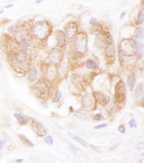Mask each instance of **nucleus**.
Returning <instances> with one entry per match:
<instances>
[{"label": "nucleus", "instance_id": "nucleus-1", "mask_svg": "<svg viewBox=\"0 0 144 163\" xmlns=\"http://www.w3.org/2000/svg\"><path fill=\"white\" fill-rule=\"evenodd\" d=\"M13 70L17 74H25L30 69L31 58L26 53L20 52L11 56L9 61Z\"/></svg>", "mask_w": 144, "mask_h": 163}, {"label": "nucleus", "instance_id": "nucleus-2", "mask_svg": "<svg viewBox=\"0 0 144 163\" xmlns=\"http://www.w3.org/2000/svg\"><path fill=\"white\" fill-rule=\"evenodd\" d=\"M51 26L46 21L40 20L34 24L32 28V35L38 40H45L51 32Z\"/></svg>", "mask_w": 144, "mask_h": 163}, {"label": "nucleus", "instance_id": "nucleus-3", "mask_svg": "<svg viewBox=\"0 0 144 163\" xmlns=\"http://www.w3.org/2000/svg\"><path fill=\"white\" fill-rule=\"evenodd\" d=\"M137 40L131 38H123L120 44V51L123 56L132 57L136 55Z\"/></svg>", "mask_w": 144, "mask_h": 163}, {"label": "nucleus", "instance_id": "nucleus-4", "mask_svg": "<svg viewBox=\"0 0 144 163\" xmlns=\"http://www.w3.org/2000/svg\"><path fill=\"white\" fill-rule=\"evenodd\" d=\"M74 48L77 54L80 55H84L87 52V44H88V38L85 33H79L76 35L74 38Z\"/></svg>", "mask_w": 144, "mask_h": 163}, {"label": "nucleus", "instance_id": "nucleus-5", "mask_svg": "<svg viewBox=\"0 0 144 163\" xmlns=\"http://www.w3.org/2000/svg\"><path fill=\"white\" fill-rule=\"evenodd\" d=\"M33 92L37 97L42 100H47L50 94V87L46 81L41 80L34 85Z\"/></svg>", "mask_w": 144, "mask_h": 163}, {"label": "nucleus", "instance_id": "nucleus-6", "mask_svg": "<svg viewBox=\"0 0 144 163\" xmlns=\"http://www.w3.org/2000/svg\"><path fill=\"white\" fill-rule=\"evenodd\" d=\"M103 43L105 45V54L109 59L114 58L115 55V46L113 38L109 32H105L103 35Z\"/></svg>", "mask_w": 144, "mask_h": 163}, {"label": "nucleus", "instance_id": "nucleus-7", "mask_svg": "<svg viewBox=\"0 0 144 163\" xmlns=\"http://www.w3.org/2000/svg\"><path fill=\"white\" fill-rule=\"evenodd\" d=\"M96 100L92 93H87L84 95L82 99V104L84 109L92 112L96 108Z\"/></svg>", "mask_w": 144, "mask_h": 163}, {"label": "nucleus", "instance_id": "nucleus-8", "mask_svg": "<svg viewBox=\"0 0 144 163\" xmlns=\"http://www.w3.org/2000/svg\"><path fill=\"white\" fill-rule=\"evenodd\" d=\"M63 58V52L61 48L56 47L51 50L48 54V59L51 64L58 66L61 63Z\"/></svg>", "mask_w": 144, "mask_h": 163}, {"label": "nucleus", "instance_id": "nucleus-9", "mask_svg": "<svg viewBox=\"0 0 144 163\" xmlns=\"http://www.w3.org/2000/svg\"><path fill=\"white\" fill-rule=\"evenodd\" d=\"M126 87L122 80H120L115 87V97L118 102H122L126 98Z\"/></svg>", "mask_w": 144, "mask_h": 163}, {"label": "nucleus", "instance_id": "nucleus-10", "mask_svg": "<svg viewBox=\"0 0 144 163\" xmlns=\"http://www.w3.org/2000/svg\"><path fill=\"white\" fill-rule=\"evenodd\" d=\"M78 31V25L75 23H68L65 27L64 35L67 39L72 40L76 36Z\"/></svg>", "mask_w": 144, "mask_h": 163}, {"label": "nucleus", "instance_id": "nucleus-11", "mask_svg": "<svg viewBox=\"0 0 144 163\" xmlns=\"http://www.w3.org/2000/svg\"><path fill=\"white\" fill-rule=\"evenodd\" d=\"M31 127L33 132L38 136H41V137L44 136L47 133L46 129L45 128L43 124L38 121H36V120H33L32 121Z\"/></svg>", "mask_w": 144, "mask_h": 163}, {"label": "nucleus", "instance_id": "nucleus-12", "mask_svg": "<svg viewBox=\"0 0 144 163\" xmlns=\"http://www.w3.org/2000/svg\"><path fill=\"white\" fill-rule=\"evenodd\" d=\"M55 35L57 40V46L58 48H63L67 43V38H66L64 33L63 31L57 30L55 31Z\"/></svg>", "mask_w": 144, "mask_h": 163}, {"label": "nucleus", "instance_id": "nucleus-13", "mask_svg": "<svg viewBox=\"0 0 144 163\" xmlns=\"http://www.w3.org/2000/svg\"><path fill=\"white\" fill-rule=\"evenodd\" d=\"M94 97H95L96 102L100 105H105L107 103V97L105 93L101 92H95L94 93Z\"/></svg>", "mask_w": 144, "mask_h": 163}, {"label": "nucleus", "instance_id": "nucleus-14", "mask_svg": "<svg viewBox=\"0 0 144 163\" xmlns=\"http://www.w3.org/2000/svg\"><path fill=\"white\" fill-rule=\"evenodd\" d=\"M102 27L100 23L97 22L96 23L92 24L90 27V33L92 35H94V36H98L102 34Z\"/></svg>", "mask_w": 144, "mask_h": 163}, {"label": "nucleus", "instance_id": "nucleus-15", "mask_svg": "<svg viewBox=\"0 0 144 163\" xmlns=\"http://www.w3.org/2000/svg\"><path fill=\"white\" fill-rule=\"evenodd\" d=\"M136 82V78L135 74L133 72H131L129 74L128 77H127V85H128L130 91H131V92H133L134 90V87H135Z\"/></svg>", "mask_w": 144, "mask_h": 163}, {"label": "nucleus", "instance_id": "nucleus-16", "mask_svg": "<svg viewBox=\"0 0 144 163\" xmlns=\"http://www.w3.org/2000/svg\"><path fill=\"white\" fill-rule=\"evenodd\" d=\"M27 79L28 80L31 82H35L37 79V71L36 68L35 67H32L31 69H30L28 70V74H27Z\"/></svg>", "mask_w": 144, "mask_h": 163}, {"label": "nucleus", "instance_id": "nucleus-17", "mask_svg": "<svg viewBox=\"0 0 144 163\" xmlns=\"http://www.w3.org/2000/svg\"><path fill=\"white\" fill-rule=\"evenodd\" d=\"M14 117L17 120V121L20 124V125L25 126L27 124L28 119L24 115L20 113H15L14 114Z\"/></svg>", "mask_w": 144, "mask_h": 163}, {"label": "nucleus", "instance_id": "nucleus-18", "mask_svg": "<svg viewBox=\"0 0 144 163\" xmlns=\"http://www.w3.org/2000/svg\"><path fill=\"white\" fill-rule=\"evenodd\" d=\"M67 134L71 139H74L76 141H77V142L79 143L80 145H83L84 147H87V143L84 139H82V138L79 137V136H77V135H75V134H74L73 133H71V132H68Z\"/></svg>", "mask_w": 144, "mask_h": 163}, {"label": "nucleus", "instance_id": "nucleus-19", "mask_svg": "<svg viewBox=\"0 0 144 163\" xmlns=\"http://www.w3.org/2000/svg\"><path fill=\"white\" fill-rule=\"evenodd\" d=\"M20 26L18 25H12L7 28L8 32L13 36H17L19 32H20Z\"/></svg>", "mask_w": 144, "mask_h": 163}, {"label": "nucleus", "instance_id": "nucleus-20", "mask_svg": "<svg viewBox=\"0 0 144 163\" xmlns=\"http://www.w3.org/2000/svg\"><path fill=\"white\" fill-rule=\"evenodd\" d=\"M143 94V82H139L138 85L136 86L135 90V96L136 98H140Z\"/></svg>", "mask_w": 144, "mask_h": 163}, {"label": "nucleus", "instance_id": "nucleus-21", "mask_svg": "<svg viewBox=\"0 0 144 163\" xmlns=\"http://www.w3.org/2000/svg\"><path fill=\"white\" fill-rule=\"evenodd\" d=\"M18 137L20 139V141H22L23 145H25L26 146H27V147H34V145L32 144L31 141H30L25 136L22 135V134H18Z\"/></svg>", "mask_w": 144, "mask_h": 163}, {"label": "nucleus", "instance_id": "nucleus-22", "mask_svg": "<svg viewBox=\"0 0 144 163\" xmlns=\"http://www.w3.org/2000/svg\"><path fill=\"white\" fill-rule=\"evenodd\" d=\"M143 44L137 41L136 55L138 56V59H141V57L143 56Z\"/></svg>", "mask_w": 144, "mask_h": 163}, {"label": "nucleus", "instance_id": "nucleus-23", "mask_svg": "<svg viewBox=\"0 0 144 163\" xmlns=\"http://www.w3.org/2000/svg\"><path fill=\"white\" fill-rule=\"evenodd\" d=\"M47 75H48V80H54L56 77V69L55 67L52 66L50 69H48Z\"/></svg>", "mask_w": 144, "mask_h": 163}, {"label": "nucleus", "instance_id": "nucleus-24", "mask_svg": "<svg viewBox=\"0 0 144 163\" xmlns=\"http://www.w3.org/2000/svg\"><path fill=\"white\" fill-rule=\"evenodd\" d=\"M86 67L89 69H96V68H97L96 62L93 61L92 59H89L87 61Z\"/></svg>", "mask_w": 144, "mask_h": 163}, {"label": "nucleus", "instance_id": "nucleus-25", "mask_svg": "<svg viewBox=\"0 0 144 163\" xmlns=\"http://www.w3.org/2000/svg\"><path fill=\"white\" fill-rule=\"evenodd\" d=\"M143 34H144L143 28L139 27L138 28H136L135 32L136 38H138V39H143Z\"/></svg>", "mask_w": 144, "mask_h": 163}, {"label": "nucleus", "instance_id": "nucleus-26", "mask_svg": "<svg viewBox=\"0 0 144 163\" xmlns=\"http://www.w3.org/2000/svg\"><path fill=\"white\" fill-rule=\"evenodd\" d=\"M144 23V13L143 10H141L139 12L138 18L136 20V24L137 25H142Z\"/></svg>", "mask_w": 144, "mask_h": 163}, {"label": "nucleus", "instance_id": "nucleus-27", "mask_svg": "<svg viewBox=\"0 0 144 163\" xmlns=\"http://www.w3.org/2000/svg\"><path fill=\"white\" fill-rule=\"evenodd\" d=\"M61 97H62V92H61L60 90H56L55 97L53 98V102L54 103H58L61 99Z\"/></svg>", "mask_w": 144, "mask_h": 163}, {"label": "nucleus", "instance_id": "nucleus-28", "mask_svg": "<svg viewBox=\"0 0 144 163\" xmlns=\"http://www.w3.org/2000/svg\"><path fill=\"white\" fill-rule=\"evenodd\" d=\"M74 116H76L78 119L83 120V121H85V120L88 119V117H87V115L82 112H76L74 113Z\"/></svg>", "mask_w": 144, "mask_h": 163}, {"label": "nucleus", "instance_id": "nucleus-29", "mask_svg": "<svg viewBox=\"0 0 144 163\" xmlns=\"http://www.w3.org/2000/svg\"><path fill=\"white\" fill-rule=\"evenodd\" d=\"M45 142H46L47 145H51V146L53 145V138H52V136H47V137L45 139Z\"/></svg>", "mask_w": 144, "mask_h": 163}, {"label": "nucleus", "instance_id": "nucleus-30", "mask_svg": "<svg viewBox=\"0 0 144 163\" xmlns=\"http://www.w3.org/2000/svg\"><path fill=\"white\" fill-rule=\"evenodd\" d=\"M129 125L131 127V128H136L137 124L136 123L135 118H132L131 121H129Z\"/></svg>", "mask_w": 144, "mask_h": 163}, {"label": "nucleus", "instance_id": "nucleus-31", "mask_svg": "<svg viewBox=\"0 0 144 163\" xmlns=\"http://www.w3.org/2000/svg\"><path fill=\"white\" fill-rule=\"evenodd\" d=\"M107 126V124L106 123H104L102 124H100V125H97L96 126H94V129H102V128H105V127Z\"/></svg>", "mask_w": 144, "mask_h": 163}, {"label": "nucleus", "instance_id": "nucleus-32", "mask_svg": "<svg viewBox=\"0 0 144 163\" xmlns=\"http://www.w3.org/2000/svg\"><path fill=\"white\" fill-rule=\"evenodd\" d=\"M89 147H90L92 149V150H93L94 151H95V152H97L100 153L101 152H102V151H101V150H100V149H99V147H95V146H94V145H89Z\"/></svg>", "mask_w": 144, "mask_h": 163}, {"label": "nucleus", "instance_id": "nucleus-33", "mask_svg": "<svg viewBox=\"0 0 144 163\" xmlns=\"http://www.w3.org/2000/svg\"><path fill=\"white\" fill-rule=\"evenodd\" d=\"M118 131L120 133H122V134H124L125 131H126V127L123 125H120L118 127Z\"/></svg>", "mask_w": 144, "mask_h": 163}, {"label": "nucleus", "instance_id": "nucleus-34", "mask_svg": "<svg viewBox=\"0 0 144 163\" xmlns=\"http://www.w3.org/2000/svg\"><path fill=\"white\" fill-rule=\"evenodd\" d=\"M93 119L94 120V121H100V120L102 119V115H101V114H97V115H95V116H94Z\"/></svg>", "mask_w": 144, "mask_h": 163}, {"label": "nucleus", "instance_id": "nucleus-35", "mask_svg": "<svg viewBox=\"0 0 144 163\" xmlns=\"http://www.w3.org/2000/svg\"><path fill=\"white\" fill-rule=\"evenodd\" d=\"M4 144H5V142H4V140H2V139L0 138V150H3L4 147Z\"/></svg>", "mask_w": 144, "mask_h": 163}, {"label": "nucleus", "instance_id": "nucleus-36", "mask_svg": "<svg viewBox=\"0 0 144 163\" xmlns=\"http://www.w3.org/2000/svg\"><path fill=\"white\" fill-rule=\"evenodd\" d=\"M97 23V20L94 18H92L90 20H89V23L91 24V25H92V24H94Z\"/></svg>", "mask_w": 144, "mask_h": 163}, {"label": "nucleus", "instance_id": "nucleus-37", "mask_svg": "<svg viewBox=\"0 0 144 163\" xmlns=\"http://www.w3.org/2000/svg\"><path fill=\"white\" fill-rule=\"evenodd\" d=\"M137 149H138V150H141V149H143V142H142V143H140V144H138V146H137Z\"/></svg>", "mask_w": 144, "mask_h": 163}, {"label": "nucleus", "instance_id": "nucleus-38", "mask_svg": "<svg viewBox=\"0 0 144 163\" xmlns=\"http://www.w3.org/2000/svg\"><path fill=\"white\" fill-rule=\"evenodd\" d=\"M126 12L125 11V12H123V13H122V14H121V15H120V20H122V19H123V18L125 16H126Z\"/></svg>", "mask_w": 144, "mask_h": 163}, {"label": "nucleus", "instance_id": "nucleus-39", "mask_svg": "<svg viewBox=\"0 0 144 163\" xmlns=\"http://www.w3.org/2000/svg\"><path fill=\"white\" fill-rule=\"evenodd\" d=\"M41 104V106L42 108H47V107H48V105H47V104L45 102H42Z\"/></svg>", "mask_w": 144, "mask_h": 163}, {"label": "nucleus", "instance_id": "nucleus-40", "mask_svg": "<svg viewBox=\"0 0 144 163\" xmlns=\"http://www.w3.org/2000/svg\"><path fill=\"white\" fill-rule=\"evenodd\" d=\"M141 9H142V10H143V9H144L143 0H141Z\"/></svg>", "mask_w": 144, "mask_h": 163}, {"label": "nucleus", "instance_id": "nucleus-41", "mask_svg": "<svg viewBox=\"0 0 144 163\" xmlns=\"http://www.w3.org/2000/svg\"><path fill=\"white\" fill-rule=\"evenodd\" d=\"M13 7V4H9V5H7V6H5L4 7V8H6V9H7V8H12Z\"/></svg>", "mask_w": 144, "mask_h": 163}, {"label": "nucleus", "instance_id": "nucleus-42", "mask_svg": "<svg viewBox=\"0 0 144 163\" xmlns=\"http://www.w3.org/2000/svg\"><path fill=\"white\" fill-rule=\"evenodd\" d=\"M2 69V60H1V57H0V70Z\"/></svg>", "mask_w": 144, "mask_h": 163}, {"label": "nucleus", "instance_id": "nucleus-43", "mask_svg": "<svg viewBox=\"0 0 144 163\" xmlns=\"http://www.w3.org/2000/svg\"><path fill=\"white\" fill-rule=\"evenodd\" d=\"M23 161L22 159H20V160H16L15 162H22Z\"/></svg>", "mask_w": 144, "mask_h": 163}, {"label": "nucleus", "instance_id": "nucleus-44", "mask_svg": "<svg viewBox=\"0 0 144 163\" xmlns=\"http://www.w3.org/2000/svg\"><path fill=\"white\" fill-rule=\"evenodd\" d=\"M41 2H42V0H38V1L35 2V3H36V4H40Z\"/></svg>", "mask_w": 144, "mask_h": 163}, {"label": "nucleus", "instance_id": "nucleus-45", "mask_svg": "<svg viewBox=\"0 0 144 163\" xmlns=\"http://www.w3.org/2000/svg\"><path fill=\"white\" fill-rule=\"evenodd\" d=\"M2 13H4V10L3 9H1V10H0V15H2Z\"/></svg>", "mask_w": 144, "mask_h": 163}]
</instances>
